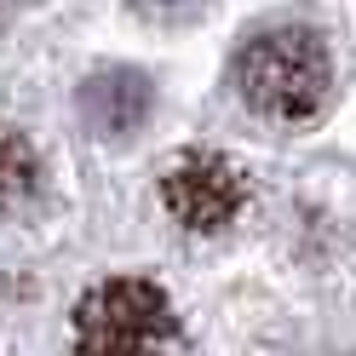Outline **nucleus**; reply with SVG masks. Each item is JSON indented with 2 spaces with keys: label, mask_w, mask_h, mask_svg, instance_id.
<instances>
[{
  "label": "nucleus",
  "mask_w": 356,
  "mask_h": 356,
  "mask_svg": "<svg viewBox=\"0 0 356 356\" xmlns=\"http://www.w3.org/2000/svg\"><path fill=\"white\" fill-rule=\"evenodd\" d=\"M167 213L184 230H225L230 218L248 207V178L230 155L218 149H184L161 178Z\"/></svg>",
  "instance_id": "obj_3"
},
{
  "label": "nucleus",
  "mask_w": 356,
  "mask_h": 356,
  "mask_svg": "<svg viewBox=\"0 0 356 356\" xmlns=\"http://www.w3.org/2000/svg\"><path fill=\"white\" fill-rule=\"evenodd\" d=\"M236 92L259 121L305 127L333 92V58L310 29H264L236 52Z\"/></svg>",
  "instance_id": "obj_1"
},
{
  "label": "nucleus",
  "mask_w": 356,
  "mask_h": 356,
  "mask_svg": "<svg viewBox=\"0 0 356 356\" xmlns=\"http://www.w3.org/2000/svg\"><path fill=\"white\" fill-rule=\"evenodd\" d=\"M35 184H40V161H35L29 138L12 132V127H0V213L24 207L35 195Z\"/></svg>",
  "instance_id": "obj_4"
},
{
  "label": "nucleus",
  "mask_w": 356,
  "mask_h": 356,
  "mask_svg": "<svg viewBox=\"0 0 356 356\" xmlns=\"http://www.w3.org/2000/svg\"><path fill=\"white\" fill-rule=\"evenodd\" d=\"M138 12H149V17H178V12H190L195 0H132Z\"/></svg>",
  "instance_id": "obj_5"
},
{
  "label": "nucleus",
  "mask_w": 356,
  "mask_h": 356,
  "mask_svg": "<svg viewBox=\"0 0 356 356\" xmlns=\"http://www.w3.org/2000/svg\"><path fill=\"white\" fill-rule=\"evenodd\" d=\"M178 316L155 282L115 276L75 305V356H172Z\"/></svg>",
  "instance_id": "obj_2"
}]
</instances>
